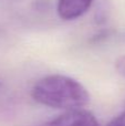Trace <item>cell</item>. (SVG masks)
Returning <instances> with one entry per match:
<instances>
[{
  "mask_svg": "<svg viewBox=\"0 0 125 126\" xmlns=\"http://www.w3.org/2000/svg\"><path fill=\"white\" fill-rule=\"evenodd\" d=\"M115 69H116L117 73L125 78V55H122V57H120L116 60V62H115Z\"/></svg>",
  "mask_w": 125,
  "mask_h": 126,
  "instance_id": "4",
  "label": "cell"
},
{
  "mask_svg": "<svg viewBox=\"0 0 125 126\" xmlns=\"http://www.w3.org/2000/svg\"><path fill=\"white\" fill-rule=\"evenodd\" d=\"M31 96L39 104L68 111L81 109L90 101V94L81 83L60 74L40 79L33 85Z\"/></svg>",
  "mask_w": 125,
  "mask_h": 126,
  "instance_id": "1",
  "label": "cell"
},
{
  "mask_svg": "<svg viewBox=\"0 0 125 126\" xmlns=\"http://www.w3.org/2000/svg\"><path fill=\"white\" fill-rule=\"evenodd\" d=\"M0 92H1V83H0Z\"/></svg>",
  "mask_w": 125,
  "mask_h": 126,
  "instance_id": "6",
  "label": "cell"
},
{
  "mask_svg": "<svg viewBox=\"0 0 125 126\" xmlns=\"http://www.w3.org/2000/svg\"><path fill=\"white\" fill-rule=\"evenodd\" d=\"M108 126H125V112L117 117H115Z\"/></svg>",
  "mask_w": 125,
  "mask_h": 126,
  "instance_id": "5",
  "label": "cell"
},
{
  "mask_svg": "<svg viewBox=\"0 0 125 126\" xmlns=\"http://www.w3.org/2000/svg\"><path fill=\"white\" fill-rule=\"evenodd\" d=\"M93 0H58V13L63 20L82 17L92 6Z\"/></svg>",
  "mask_w": 125,
  "mask_h": 126,
  "instance_id": "3",
  "label": "cell"
},
{
  "mask_svg": "<svg viewBox=\"0 0 125 126\" xmlns=\"http://www.w3.org/2000/svg\"><path fill=\"white\" fill-rule=\"evenodd\" d=\"M40 126H99L95 116L84 110H70Z\"/></svg>",
  "mask_w": 125,
  "mask_h": 126,
  "instance_id": "2",
  "label": "cell"
}]
</instances>
